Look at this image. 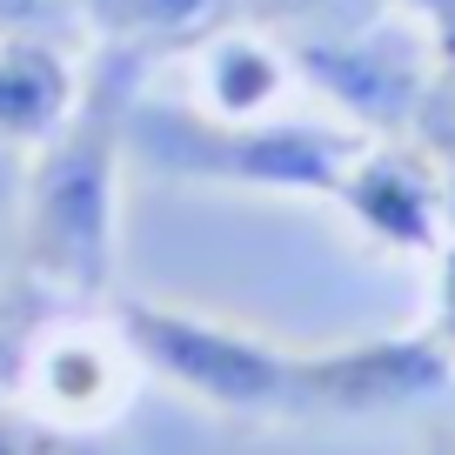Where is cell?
I'll return each instance as SVG.
<instances>
[{
    "mask_svg": "<svg viewBox=\"0 0 455 455\" xmlns=\"http://www.w3.org/2000/svg\"><path fill=\"white\" fill-rule=\"evenodd\" d=\"M0 455H94V435H68V428L0 402Z\"/></svg>",
    "mask_w": 455,
    "mask_h": 455,
    "instance_id": "obj_10",
    "label": "cell"
},
{
    "mask_svg": "<svg viewBox=\"0 0 455 455\" xmlns=\"http://www.w3.org/2000/svg\"><path fill=\"white\" fill-rule=\"evenodd\" d=\"M141 382H148V369L134 362L114 308L94 315V301H54L47 322L34 328L28 355H20V375H14L7 402L54 422V428H68V435H100L134 402Z\"/></svg>",
    "mask_w": 455,
    "mask_h": 455,
    "instance_id": "obj_4",
    "label": "cell"
},
{
    "mask_svg": "<svg viewBox=\"0 0 455 455\" xmlns=\"http://www.w3.org/2000/svg\"><path fill=\"white\" fill-rule=\"evenodd\" d=\"M428 335L455 355V242L442 248V261H435V315H428Z\"/></svg>",
    "mask_w": 455,
    "mask_h": 455,
    "instance_id": "obj_11",
    "label": "cell"
},
{
    "mask_svg": "<svg viewBox=\"0 0 455 455\" xmlns=\"http://www.w3.org/2000/svg\"><path fill=\"white\" fill-rule=\"evenodd\" d=\"M422 455H455V395H442V415L428 422V435H422Z\"/></svg>",
    "mask_w": 455,
    "mask_h": 455,
    "instance_id": "obj_12",
    "label": "cell"
},
{
    "mask_svg": "<svg viewBox=\"0 0 455 455\" xmlns=\"http://www.w3.org/2000/svg\"><path fill=\"white\" fill-rule=\"evenodd\" d=\"M335 201L388 248H435L442 242V181L402 148H362L341 174Z\"/></svg>",
    "mask_w": 455,
    "mask_h": 455,
    "instance_id": "obj_6",
    "label": "cell"
},
{
    "mask_svg": "<svg viewBox=\"0 0 455 455\" xmlns=\"http://www.w3.org/2000/svg\"><path fill=\"white\" fill-rule=\"evenodd\" d=\"M455 395V355L428 328L369 335L295 355V422L301 415H395Z\"/></svg>",
    "mask_w": 455,
    "mask_h": 455,
    "instance_id": "obj_5",
    "label": "cell"
},
{
    "mask_svg": "<svg viewBox=\"0 0 455 455\" xmlns=\"http://www.w3.org/2000/svg\"><path fill=\"white\" fill-rule=\"evenodd\" d=\"M108 308L155 382L181 388L188 402L228 422H295V355L275 348L268 335L148 295H121Z\"/></svg>",
    "mask_w": 455,
    "mask_h": 455,
    "instance_id": "obj_3",
    "label": "cell"
},
{
    "mask_svg": "<svg viewBox=\"0 0 455 455\" xmlns=\"http://www.w3.org/2000/svg\"><path fill=\"white\" fill-rule=\"evenodd\" d=\"M81 100V74L41 34H0V141L41 148Z\"/></svg>",
    "mask_w": 455,
    "mask_h": 455,
    "instance_id": "obj_7",
    "label": "cell"
},
{
    "mask_svg": "<svg viewBox=\"0 0 455 455\" xmlns=\"http://www.w3.org/2000/svg\"><path fill=\"white\" fill-rule=\"evenodd\" d=\"M128 141L155 168L195 174V181L235 188H282V195H335L369 141L348 128H308V121H221L201 108L134 100Z\"/></svg>",
    "mask_w": 455,
    "mask_h": 455,
    "instance_id": "obj_2",
    "label": "cell"
},
{
    "mask_svg": "<svg viewBox=\"0 0 455 455\" xmlns=\"http://www.w3.org/2000/svg\"><path fill=\"white\" fill-rule=\"evenodd\" d=\"M100 14H108L114 41L121 47H141L148 34H181L208 14V0H100ZM148 54V47H141Z\"/></svg>",
    "mask_w": 455,
    "mask_h": 455,
    "instance_id": "obj_9",
    "label": "cell"
},
{
    "mask_svg": "<svg viewBox=\"0 0 455 455\" xmlns=\"http://www.w3.org/2000/svg\"><path fill=\"white\" fill-rule=\"evenodd\" d=\"M141 47L108 41L81 74V100L68 108V121L34 148L20 275L68 301H100L114 288V188H121L128 114L141 100Z\"/></svg>",
    "mask_w": 455,
    "mask_h": 455,
    "instance_id": "obj_1",
    "label": "cell"
},
{
    "mask_svg": "<svg viewBox=\"0 0 455 455\" xmlns=\"http://www.w3.org/2000/svg\"><path fill=\"white\" fill-rule=\"evenodd\" d=\"M208 81H201V114H221V121H255L275 94H282V54L255 34H221L201 54Z\"/></svg>",
    "mask_w": 455,
    "mask_h": 455,
    "instance_id": "obj_8",
    "label": "cell"
}]
</instances>
